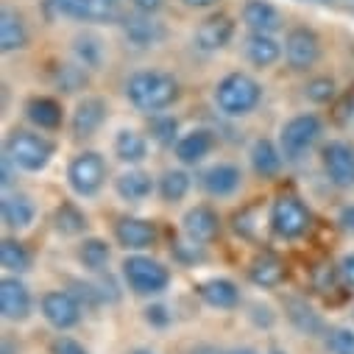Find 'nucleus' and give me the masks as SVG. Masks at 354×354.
I'll list each match as a JSON object with an SVG mask.
<instances>
[{
	"label": "nucleus",
	"instance_id": "obj_1",
	"mask_svg": "<svg viewBox=\"0 0 354 354\" xmlns=\"http://www.w3.org/2000/svg\"><path fill=\"white\" fill-rule=\"evenodd\" d=\"M179 81L165 70H140L126 81V98L134 109L159 115L179 101Z\"/></svg>",
	"mask_w": 354,
	"mask_h": 354
},
{
	"label": "nucleus",
	"instance_id": "obj_2",
	"mask_svg": "<svg viewBox=\"0 0 354 354\" xmlns=\"http://www.w3.org/2000/svg\"><path fill=\"white\" fill-rule=\"evenodd\" d=\"M262 101V86L248 73H229L215 86V104L226 118H245Z\"/></svg>",
	"mask_w": 354,
	"mask_h": 354
},
{
	"label": "nucleus",
	"instance_id": "obj_3",
	"mask_svg": "<svg viewBox=\"0 0 354 354\" xmlns=\"http://www.w3.org/2000/svg\"><path fill=\"white\" fill-rule=\"evenodd\" d=\"M3 151L12 156V162L20 170L39 173L50 165V159L56 153V145L45 134H37V131H28V129H15V131H9Z\"/></svg>",
	"mask_w": 354,
	"mask_h": 354
},
{
	"label": "nucleus",
	"instance_id": "obj_4",
	"mask_svg": "<svg viewBox=\"0 0 354 354\" xmlns=\"http://www.w3.org/2000/svg\"><path fill=\"white\" fill-rule=\"evenodd\" d=\"M123 279L137 296H159L170 285V268L148 254H129L123 259Z\"/></svg>",
	"mask_w": 354,
	"mask_h": 354
},
{
	"label": "nucleus",
	"instance_id": "obj_5",
	"mask_svg": "<svg viewBox=\"0 0 354 354\" xmlns=\"http://www.w3.org/2000/svg\"><path fill=\"white\" fill-rule=\"evenodd\" d=\"M321 134H324V123L318 115L304 112V115L290 118L279 131V148H282L285 162H301L315 148Z\"/></svg>",
	"mask_w": 354,
	"mask_h": 354
},
{
	"label": "nucleus",
	"instance_id": "obj_6",
	"mask_svg": "<svg viewBox=\"0 0 354 354\" xmlns=\"http://www.w3.org/2000/svg\"><path fill=\"white\" fill-rule=\"evenodd\" d=\"M67 185L75 196L93 198L106 185V162L98 151H81L67 165Z\"/></svg>",
	"mask_w": 354,
	"mask_h": 354
},
{
	"label": "nucleus",
	"instance_id": "obj_7",
	"mask_svg": "<svg viewBox=\"0 0 354 354\" xmlns=\"http://www.w3.org/2000/svg\"><path fill=\"white\" fill-rule=\"evenodd\" d=\"M313 223V215L307 209V204L299 198V196H279L274 204H271V229L277 237L282 240H299L307 234Z\"/></svg>",
	"mask_w": 354,
	"mask_h": 354
},
{
	"label": "nucleus",
	"instance_id": "obj_8",
	"mask_svg": "<svg viewBox=\"0 0 354 354\" xmlns=\"http://www.w3.org/2000/svg\"><path fill=\"white\" fill-rule=\"evenodd\" d=\"M50 17H70L78 23H115L120 20L115 0H45Z\"/></svg>",
	"mask_w": 354,
	"mask_h": 354
},
{
	"label": "nucleus",
	"instance_id": "obj_9",
	"mask_svg": "<svg viewBox=\"0 0 354 354\" xmlns=\"http://www.w3.org/2000/svg\"><path fill=\"white\" fill-rule=\"evenodd\" d=\"M321 165L329 185H335L337 190L354 187V145L343 140H329L321 148Z\"/></svg>",
	"mask_w": 354,
	"mask_h": 354
},
{
	"label": "nucleus",
	"instance_id": "obj_10",
	"mask_svg": "<svg viewBox=\"0 0 354 354\" xmlns=\"http://www.w3.org/2000/svg\"><path fill=\"white\" fill-rule=\"evenodd\" d=\"M321 59V39L313 28L307 26H296L288 31L285 37V62L290 70L304 73L310 67H315Z\"/></svg>",
	"mask_w": 354,
	"mask_h": 354
},
{
	"label": "nucleus",
	"instance_id": "obj_11",
	"mask_svg": "<svg viewBox=\"0 0 354 354\" xmlns=\"http://www.w3.org/2000/svg\"><path fill=\"white\" fill-rule=\"evenodd\" d=\"M120 31H123V39L137 48V50H148V48H156L165 42L167 31L159 20H153V15H126L120 17Z\"/></svg>",
	"mask_w": 354,
	"mask_h": 354
},
{
	"label": "nucleus",
	"instance_id": "obj_12",
	"mask_svg": "<svg viewBox=\"0 0 354 354\" xmlns=\"http://www.w3.org/2000/svg\"><path fill=\"white\" fill-rule=\"evenodd\" d=\"M39 307H42V318L59 332L81 324V301L67 290H48Z\"/></svg>",
	"mask_w": 354,
	"mask_h": 354
},
{
	"label": "nucleus",
	"instance_id": "obj_13",
	"mask_svg": "<svg viewBox=\"0 0 354 354\" xmlns=\"http://www.w3.org/2000/svg\"><path fill=\"white\" fill-rule=\"evenodd\" d=\"M240 185H243V173L232 162H218L201 173V190L212 198H229L240 190Z\"/></svg>",
	"mask_w": 354,
	"mask_h": 354
},
{
	"label": "nucleus",
	"instance_id": "obj_14",
	"mask_svg": "<svg viewBox=\"0 0 354 354\" xmlns=\"http://www.w3.org/2000/svg\"><path fill=\"white\" fill-rule=\"evenodd\" d=\"M31 293L26 288L23 279L17 277H6L3 282H0V313H3L6 321H26L31 315Z\"/></svg>",
	"mask_w": 354,
	"mask_h": 354
},
{
	"label": "nucleus",
	"instance_id": "obj_15",
	"mask_svg": "<svg viewBox=\"0 0 354 354\" xmlns=\"http://www.w3.org/2000/svg\"><path fill=\"white\" fill-rule=\"evenodd\" d=\"M115 237L126 251L140 254V251H145V248H151L156 243V226H153V221L126 215V218H120L115 223Z\"/></svg>",
	"mask_w": 354,
	"mask_h": 354
},
{
	"label": "nucleus",
	"instance_id": "obj_16",
	"mask_svg": "<svg viewBox=\"0 0 354 354\" xmlns=\"http://www.w3.org/2000/svg\"><path fill=\"white\" fill-rule=\"evenodd\" d=\"M234 37V20L229 15H212L196 28V48L204 53L223 50Z\"/></svg>",
	"mask_w": 354,
	"mask_h": 354
},
{
	"label": "nucleus",
	"instance_id": "obj_17",
	"mask_svg": "<svg viewBox=\"0 0 354 354\" xmlns=\"http://www.w3.org/2000/svg\"><path fill=\"white\" fill-rule=\"evenodd\" d=\"M106 101L104 98H81L75 104V112H73V120H70V129H73V137L84 140V137H93L104 123H106Z\"/></svg>",
	"mask_w": 354,
	"mask_h": 354
},
{
	"label": "nucleus",
	"instance_id": "obj_18",
	"mask_svg": "<svg viewBox=\"0 0 354 354\" xmlns=\"http://www.w3.org/2000/svg\"><path fill=\"white\" fill-rule=\"evenodd\" d=\"M182 226H185L187 240H193V243H198V245L212 243V240L221 234V218H218V212H215L212 207H207V204H198V207L187 209Z\"/></svg>",
	"mask_w": 354,
	"mask_h": 354
},
{
	"label": "nucleus",
	"instance_id": "obj_19",
	"mask_svg": "<svg viewBox=\"0 0 354 354\" xmlns=\"http://www.w3.org/2000/svg\"><path fill=\"white\" fill-rule=\"evenodd\" d=\"M243 23L248 26L251 34H277L282 28V15L268 0H245Z\"/></svg>",
	"mask_w": 354,
	"mask_h": 354
},
{
	"label": "nucleus",
	"instance_id": "obj_20",
	"mask_svg": "<svg viewBox=\"0 0 354 354\" xmlns=\"http://www.w3.org/2000/svg\"><path fill=\"white\" fill-rule=\"evenodd\" d=\"M215 148V137L209 129H193L187 134L179 137V142L173 145L176 151V159H179L182 165H198L204 162Z\"/></svg>",
	"mask_w": 354,
	"mask_h": 354
},
{
	"label": "nucleus",
	"instance_id": "obj_21",
	"mask_svg": "<svg viewBox=\"0 0 354 354\" xmlns=\"http://www.w3.org/2000/svg\"><path fill=\"white\" fill-rule=\"evenodd\" d=\"M0 215H3L6 229L23 232V229H28L34 223L37 207H34L31 196H26V193H6L3 196V204H0Z\"/></svg>",
	"mask_w": 354,
	"mask_h": 354
},
{
	"label": "nucleus",
	"instance_id": "obj_22",
	"mask_svg": "<svg viewBox=\"0 0 354 354\" xmlns=\"http://www.w3.org/2000/svg\"><path fill=\"white\" fill-rule=\"evenodd\" d=\"M115 193L129 201V204H142L151 193H153V179H151V173L140 170V167H129L123 170L118 179H115Z\"/></svg>",
	"mask_w": 354,
	"mask_h": 354
},
{
	"label": "nucleus",
	"instance_id": "obj_23",
	"mask_svg": "<svg viewBox=\"0 0 354 354\" xmlns=\"http://www.w3.org/2000/svg\"><path fill=\"white\" fill-rule=\"evenodd\" d=\"M248 279L257 288H277L285 279V262L271 251H262L248 265Z\"/></svg>",
	"mask_w": 354,
	"mask_h": 354
},
{
	"label": "nucleus",
	"instance_id": "obj_24",
	"mask_svg": "<svg viewBox=\"0 0 354 354\" xmlns=\"http://www.w3.org/2000/svg\"><path fill=\"white\" fill-rule=\"evenodd\" d=\"M285 165V156H282V148L274 142V140H257L254 148H251V167L257 176L262 179H274L279 176Z\"/></svg>",
	"mask_w": 354,
	"mask_h": 354
},
{
	"label": "nucleus",
	"instance_id": "obj_25",
	"mask_svg": "<svg viewBox=\"0 0 354 354\" xmlns=\"http://www.w3.org/2000/svg\"><path fill=\"white\" fill-rule=\"evenodd\" d=\"M26 45H28V26L23 15L15 9H3L0 12V48H3V53H15L23 50Z\"/></svg>",
	"mask_w": 354,
	"mask_h": 354
},
{
	"label": "nucleus",
	"instance_id": "obj_26",
	"mask_svg": "<svg viewBox=\"0 0 354 354\" xmlns=\"http://www.w3.org/2000/svg\"><path fill=\"white\" fill-rule=\"evenodd\" d=\"M198 296L204 299V304L215 307V310H234L240 304V290L232 279H207L198 285Z\"/></svg>",
	"mask_w": 354,
	"mask_h": 354
},
{
	"label": "nucleus",
	"instance_id": "obj_27",
	"mask_svg": "<svg viewBox=\"0 0 354 354\" xmlns=\"http://www.w3.org/2000/svg\"><path fill=\"white\" fill-rule=\"evenodd\" d=\"M245 56L254 67H271L285 56V48L274 39V34H248Z\"/></svg>",
	"mask_w": 354,
	"mask_h": 354
},
{
	"label": "nucleus",
	"instance_id": "obj_28",
	"mask_svg": "<svg viewBox=\"0 0 354 354\" xmlns=\"http://www.w3.org/2000/svg\"><path fill=\"white\" fill-rule=\"evenodd\" d=\"M115 156H118L123 165H129V167L140 165V162L148 156V137L140 134L137 129H123V131H118V137H115Z\"/></svg>",
	"mask_w": 354,
	"mask_h": 354
},
{
	"label": "nucleus",
	"instance_id": "obj_29",
	"mask_svg": "<svg viewBox=\"0 0 354 354\" xmlns=\"http://www.w3.org/2000/svg\"><path fill=\"white\" fill-rule=\"evenodd\" d=\"M26 115H28V120H31L39 131H56V129L62 126V106H59L53 98H45V95L31 98V101L26 104Z\"/></svg>",
	"mask_w": 354,
	"mask_h": 354
},
{
	"label": "nucleus",
	"instance_id": "obj_30",
	"mask_svg": "<svg viewBox=\"0 0 354 354\" xmlns=\"http://www.w3.org/2000/svg\"><path fill=\"white\" fill-rule=\"evenodd\" d=\"M109 259H112V245L106 240H101V237H86L78 245V262L90 274H104Z\"/></svg>",
	"mask_w": 354,
	"mask_h": 354
},
{
	"label": "nucleus",
	"instance_id": "obj_31",
	"mask_svg": "<svg viewBox=\"0 0 354 354\" xmlns=\"http://www.w3.org/2000/svg\"><path fill=\"white\" fill-rule=\"evenodd\" d=\"M285 313H288L290 324L301 335H324V318L304 299H288L285 301Z\"/></svg>",
	"mask_w": 354,
	"mask_h": 354
},
{
	"label": "nucleus",
	"instance_id": "obj_32",
	"mask_svg": "<svg viewBox=\"0 0 354 354\" xmlns=\"http://www.w3.org/2000/svg\"><path fill=\"white\" fill-rule=\"evenodd\" d=\"M190 185H193V179H190L187 170L170 167V170H165V173L159 176V196H162V201H167V204H179V201H185V196L190 193Z\"/></svg>",
	"mask_w": 354,
	"mask_h": 354
},
{
	"label": "nucleus",
	"instance_id": "obj_33",
	"mask_svg": "<svg viewBox=\"0 0 354 354\" xmlns=\"http://www.w3.org/2000/svg\"><path fill=\"white\" fill-rule=\"evenodd\" d=\"M0 265H3L9 274L20 277V274H26L31 268V251L20 240L6 237L3 243H0Z\"/></svg>",
	"mask_w": 354,
	"mask_h": 354
},
{
	"label": "nucleus",
	"instance_id": "obj_34",
	"mask_svg": "<svg viewBox=\"0 0 354 354\" xmlns=\"http://www.w3.org/2000/svg\"><path fill=\"white\" fill-rule=\"evenodd\" d=\"M53 229H56L59 234H64V237H78V234L86 232V215H84L75 204L64 201V204H59L56 212H53Z\"/></svg>",
	"mask_w": 354,
	"mask_h": 354
},
{
	"label": "nucleus",
	"instance_id": "obj_35",
	"mask_svg": "<svg viewBox=\"0 0 354 354\" xmlns=\"http://www.w3.org/2000/svg\"><path fill=\"white\" fill-rule=\"evenodd\" d=\"M73 53H75V62H78L81 67L95 70V67H101V62H104V42H101V37H95V34H81V37H75V42H73Z\"/></svg>",
	"mask_w": 354,
	"mask_h": 354
},
{
	"label": "nucleus",
	"instance_id": "obj_36",
	"mask_svg": "<svg viewBox=\"0 0 354 354\" xmlns=\"http://www.w3.org/2000/svg\"><path fill=\"white\" fill-rule=\"evenodd\" d=\"M148 134L156 145H176L179 142V120L170 118V115H153L148 123Z\"/></svg>",
	"mask_w": 354,
	"mask_h": 354
},
{
	"label": "nucleus",
	"instance_id": "obj_37",
	"mask_svg": "<svg viewBox=\"0 0 354 354\" xmlns=\"http://www.w3.org/2000/svg\"><path fill=\"white\" fill-rule=\"evenodd\" d=\"M326 348H329V354H354V329H348V326L329 329Z\"/></svg>",
	"mask_w": 354,
	"mask_h": 354
},
{
	"label": "nucleus",
	"instance_id": "obj_38",
	"mask_svg": "<svg viewBox=\"0 0 354 354\" xmlns=\"http://www.w3.org/2000/svg\"><path fill=\"white\" fill-rule=\"evenodd\" d=\"M56 84L62 86L64 93H75L86 84V67L81 64H64L59 67V75H56Z\"/></svg>",
	"mask_w": 354,
	"mask_h": 354
},
{
	"label": "nucleus",
	"instance_id": "obj_39",
	"mask_svg": "<svg viewBox=\"0 0 354 354\" xmlns=\"http://www.w3.org/2000/svg\"><path fill=\"white\" fill-rule=\"evenodd\" d=\"M304 95H307L313 104H329V101L335 98V81L326 78V75H318V78L307 81Z\"/></svg>",
	"mask_w": 354,
	"mask_h": 354
},
{
	"label": "nucleus",
	"instance_id": "obj_40",
	"mask_svg": "<svg viewBox=\"0 0 354 354\" xmlns=\"http://www.w3.org/2000/svg\"><path fill=\"white\" fill-rule=\"evenodd\" d=\"M337 279H343V277H340V268H335V265H329V262L318 265V268L313 271V288H315L318 293L332 290V288L337 285Z\"/></svg>",
	"mask_w": 354,
	"mask_h": 354
},
{
	"label": "nucleus",
	"instance_id": "obj_41",
	"mask_svg": "<svg viewBox=\"0 0 354 354\" xmlns=\"http://www.w3.org/2000/svg\"><path fill=\"white\" fill-rule=\"evenodd\" d=\"M50 351H53V354H90L78 340H73V337H67V335H59V337L53 340Z\"/></svg>",
	"mask_w": 354,
	"mask_h": 354
},
{
	"label": "nucleus",
	"instance_id": "obj_42",
	"mask_svg": "<svg viewBox=\"0 0 354 354\" xmlns=\"http://www.w3.org/2000/svg\"><path fill=\"white\" fill-rule=\"evenodd\" d=\"M145 321L153 324V326H167V324H170V313H167L162 304H153V307L145 310Z\"/></svg>",
	"mask_w": 354,
	"mask_h": 354
},
{
	"label": "nucleus",
	"instance_id": "obj_43",
	"mask_svg": "<svg viewBox=\"0 0 354 354\" xmlns=\"http://www.w3.org/2000/svg\"><path fill=\"white\" fill-rule=\"evenodd\" d=\"M337 226H340L346 234H354V204H346V207L337 212Z\"/></svg>",
	"mask_w": 354,
	"mask_h": 354
},
{
	"label": "nucleus",
	"instance_id": "obj_44",
	"mask_svg": "<svg viewBox=\"0 0 354 354\" xmlns=\"http://www.w3.org/2000/svg\"><path fill=\"white\" fill-rule=\"evenodd\" d=\"M340 277H343V282L348 285V288H354V251L351 254H346L343 259H340Z\"/></svg>",
	"mask_w": 354,
	"mask_h": 354
},
{
	"label": "nucleus",
	"instance_id": "obj_45",
	"mask_svg": "<svg viewBox=\"0 0 354 354\" xmlns=\"http://www.w3.org/2000/svg\"><path fill=\"white\" fill-rule=\"evenodd\" d=\"M0 173H3V187H9L15 182V173H17V165L12 162V156L3 151V159H0Z\"/></svg>",
	"mask_w": 354,
	"mask_h": 354
},
{
	"label": "nucleus",
	"instance_id": "obj_46",
	"mask_svg": "<svg viewBox=\"0 0 354 354\" xmlns=\"http://www.w3.org/2000/svg\"><path fill=\"white\" fill-rule=\"evenodd\" d=\"M162 3H165V0H131V6L137 12H142V15H156L162 9Z\"/></svg>",
	"mask_w": 354,
	"mask_h": 354
},
{
	"label": "nucleus",
	"instance_id": "obj_47",
	"mask_svg": "<svg viewBox=\"0 0 354 354\" xmlns=\"http://www.w3.org/2000/svg\"><path fill=\"white\" fill-rule=\"evenodd\" d=\"M182 3H185L187 9H212V6L221 3V0H182Z\"/></svg>",
	"mask_w": 354,
	"mask_h": 354
},
{
	"label": "nucleus",
	"instance_id": "obj_48",
	"mask_svg": "<svg viewBox=\"0 0 354 354\" xmlns=\"http://www.w3.org/2000/svg\"><path fill=\"white\" fill-rule=\"evenodd\" d=\"M226 354H259L257 348H248V346H240V348H232V351H226Z\"/></svg>",
	"mask_w": 354,
	"mask_h": 354
},
{
	"label": "nucleus",
	"instance_id": "obj_49",
	"mask_svg": "<svg viewBox=\"0 0 354 354\" xmlns=\"http://www.w3.org/2000/svg\"><path fill=\"white\" fill-rule=\"evenodd\" d=\"M129 354H153V351H151V348H131Z\"/></svg>",
	"mask_w": 354,
	"mask_h": 354
},
{
	"label": "nucleus",
	"instance_id": "obj_50",
	"mask_svg": "<svg viewBox=\"0 0 354 354\" xmlns=\"http://www.w3.org/2000/svg\"><path fill=\"white\" fill-rule=\"evenodd\" d=\"M198 354H223V351H215V348H201Z\"/></svg>",
	"mask_w": 354,
	"mask_h": 354
},
{
	"label": "nucleus",
	"instance_id": "obj_51",
	"mask_svg": "<svg viewBox=\"0 0 354 354\" xmlns=\"http://www.w3.org/2000/svg\"><path fill=\"white\" fill-rule=\"evenodd\" d=\"M315 3H329V0H315Z\"/></svg>",
	"mask_w": 354,
	"mask_h": 354
},
{
	"label": "nucleus",
	"instance_id": "obj_52",
	"mask_svg": "<svg viewBox=\"0 0 354 354\" xmlns=\"http://www.w3.org/2000/svg\"><path fill=\"white\" fill-rule=\"evenodd\" d=\"M115 3H120V0H115Z\"/></svg>",
	"mask_w": 354,
	"mask_h": 354
}]
</instances>
